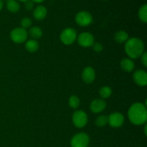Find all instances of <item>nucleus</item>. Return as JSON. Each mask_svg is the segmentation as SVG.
<instances>
[{"mask_svg":"<svg viewBox=\"0 0 147 147\" xmlns=\"http://www.w3.org/2000/svg\"><path fill=\"white\" fill-rule=\"evenodd\" d=\"M128 116L132 123L142 125L146 123L147 120L146 108L143 103H135L131 105L128 111Z\"/></svg>","mask_w":147,"mask_h":147,"instance_id":"f257e3e1","label":"nucleus"},{"mask_svg":"<svg viewBox=\"0 0 147 147\" xmlns=\"http://www.w3.org/2000/svg\"><path fill=\"white\" fill-rule=\"evenodd\" d=\"M125 51L131 58H138L141 57L144 51V44L143 41L137 37H131L126 42Z\"/></svg>","mask_w":147,"mask_h":147,"instance_id":"f03ea898","label":"nucleus"},{"mask_svg":"<svg viewBox=\"0 0 147 147\" xmlns=\"http://www.w3.org/2000/svg\"><path fill=\"white\" fill-rule=\"evenodd\" d=\"M90 142V138L87 134L79 133L75 135L70 141L72 147H88Z\"/></svg>","mask_w":147,"mask_h":147,"instance_id":"7ed1b4c3","label":"nucleus"},{"mask_svg":"<svg viewBox=\"0 0 147 147\" xmlns=\"http://www.w3.org/2000/svg\"><path fill=\"white\" fill-rule=\"evenodd\" d=\"M77 39V33L74 29L67 27L60 34V40L63 44L70 45L73 44Z\"/></svg>","mask_w":147,"mask_h":147,"instance_id":"20e7f679","label":"nucleus"},{"mask_svg":"<svg viewBox=\"0 0 147 147\" xmlns=\"http://www.w3.org/2000/svg\"><path fill=\"white\" fill-rule=\"evenodd\" d=\"M28 36L27 30L22 27H17L11 30L10 33L11 40L15 43H22L26 41Z\"/></svg>","mask_w":147,"mask_h":147,"instance_id":"39448f33","label":"nucleus"},{"mask_svg":"<svg viewBox=\"0 0 147 147\" xmlns=\"http://www.w3.org/2000/svg\"><path fill=\"white\" fill-rule=\"evenodd\" d=\"M76 22L81 27H86L90 25L93 22V17L91 14L87 11H80L76 15Z\"/></svg>","mask_w":147,"mask_h":147,"instance_id":"423d86ee","label":"nucleus"},{"mask_svg":"<svg viewBox=\"0 0 147 147\" xmlns=\"http://www.w3.org/2000/svg\"><path fill=\"white\" fill-rule=\"evenodd\" d=\"M73 124L77 128H83L87 124L88 116L83 111H77L73 115Z\"/></svg>","mask_w":147,"mask_h":147,"instance_id":"0eeeda50","label":"nucleus"},{"mask_svg":"<svg viewBox=\"0 0 147 147\" xmlns=\"http://www.w3.org/2000/svg\"><path fill=\"white\" fill-rule=\"evenodd\" d=\"M124 122V117L123 114L119 112L112 113L108 116V123H109L111 127L119 128L123 125Z\"/></svg>","mask_w":147,"mask_h":147,"instance_id":"6e6552de","label":"nucleus"},{"mask_svg":"<svg viewBox=\"0 0 147 147\" xmlns=\"http://www.w3.org/2000/svg\"><path fill=\"white\" fill-rule=\"evenodd\" d=\"M78 42L81 47H91L94 44V37L91 33L85 32L80 34L78 38Z\"/></svg>","mask_w":147,"mask_h":147,"instance_id":"1a4fd4ad","label":"nucleus"},{"mask_svg":"<svg viewBox=\"0 0 147 147\" xmlns=\"http://www.w3.org/2000/svg\"><path fill=\"white\" fill-rule=\"evenodd\" d=\"M134 80L139 86H146L147 83L146 72L143 70H137L133 76Z\"/></svg>","mask_w":147,"mask_h":147,"instance_id":"9d476101","label":"nucleus"},{"mask_svg":"<svg viewBox=\"0 0 147 147\" xmlns=\"http://www.w3.org/2000/svg\"><path fill=\"white\" fill-rule=\"evenodd\" d=\"M106 107V103L103 99H95L90 103V109L95 113H98L103 111Z\"/></svg>","mask_w":147,"mask_h":147,"instance_id":"9b49d317","label":"nucleus"},{"mask_svg":"<svg viewBox=\"0 0 147 147\" xmlns=\"http://www.w3.org/2000/svg\"><path fill=\"white\" fill-rule=\"evenodd\" d=\"M82 78L86 83H90L96 78V73L91 67H85L82 73Z\"/></svg>","mask_w":147,"mask_h":147,"instance_id":"f8f14e48","label":"nucleus"},{"mask_svg":"<svg viewBox=\"0 0 147 147\" xmlns=\"http://www.w3.org/2000/svg\"><path fill=\"white\" fill-rule=\"evenodd\" d=\"M47 11L45 7L42 5H39L34 9L33 11V16L37 20H42L45 19L47 16Z\"/></svg>","mask_w":147,"mask_h":147,"instance_id":"ddd939ff","label":"nucleus"},{"mask_svg":"<svg viewBox=\"0 0 147 147\" xmlns=\"http://www.w3.org/2000/svg\"><path fill=\"white\" fill-rule=\"evenodd\" d=\"M121 67L124 71L131 72L134 69V63L130 58H124L121 62Z\"/></svg>","mask_w":147,"mask_h":147,"instance_id":"4468645a","label":"nucleus"},{"mask_svg":"<svg viewBox=\"0 0 147 147\" xmlns=\"http://www.w3.org/2000/svg\"><path fill=\"white\" fill-rule=\"evenodd\" d=\"M114 39L117 42L119 43H123L126 42L129 40V34L126 31L121 30V31L117 32L115 34Z\"/></svg>","mask_w":147,"mask_h":147,"instance_id":"2eb2a0df","label":"nucleus"},{"mask_svg":"<svg viewBox=\"0 0 147 147\" xmlns=\"http://www.w3.org/2000/svg\"><path fill=\"white\" fill-rule=\"evenodd\" d=\"M25 47L30 53H34L39 48V43L35 40H30L26 42Z\"/></svg>","mask_w":147,"mask_h":147,"instance_id":"dca6fc26","label":"nucleus"},{"mask_svg":"<svg viewBox=\"0 0 147 147\" xmlns=\"http://www.w3.org/2000/svg\"><path fill=\"white\" fill-rule=\"evenodd\" d=\"M7 8L11 12L15 13L20 10V5L15 0H8L7 3Z\"/></svg>","mask_w":147,"mask_h":147,"instance_id":"f3484780","label":"nucleus"},{"mask_svg":"<svg viewBox=\"0 0 147 147\" xmlns=\"http://www.w3.org/2000/svg\"><path fill=\"white\" fill-rule=\"evenodd\" d=\"M30 34L34 39H39L42 35V30L39 27H33L30 28Z\"/></svg>","mask_w":147,"mask_h":147,"instance_id":"a211bd4d","label":"nucleus"},{"mask_svg":"<svg viewBox=\"0 0 147 147\" xmlns=\"http://www.w3.org/2000/svg\"><path fill=\"white\" fill-rule=\"evenodd\" d=\"M139 17L144 23L147 22V5L146 4L140 7L139 10Z\"/></svg>","mask_w":147,"mask_h":147,"instance_id":"6ab92c4d","label":"nucleus"},{"mask_svg":"<svg viewBox=\"0 0 147 147\" xmlns=\"http://www.w3.org/2000/svg\"><path fill=\"white\" fill-rule=\"evenodd\" d=\"M112 90L109 86H103L99 90V94L103 98H108L111 96Z\"/></svg>","mask_w":147,"mask_h":147,"instance_id":"aec40b11","label":"nucleus"},{"mask_svg":"<svg viewBox=\"0 0 147 147\" xmlns=\"http://www.w3.org/2000/svg\"><path fill=\"white\" fill-rule=\"evenodd\" d=\"M69 106L72 109H77L80 106V99L76 96H71L69 98Z\"/></svg>","mask_w":147,"mask_h":147,"instance_id":"412c9836","label":"nucleus"},{"mask_svg":"<svg viewBox=\"0 0 147 147\" xmlns=\"http://www.w3.org/2000/svg\"><path fill=\"white\" fill-rule=\"evenodd\" d=\"M108 123V116L101 115L99 116L96 120V124L98 127H103Z\"/></svg>","mask_w":147,"mask_h":147,"instance_id":"4be33fe9","label":"nucleus"},{"mask_svg":"<svg viewBox=\"0 0 147 147\" xmlns=\"http://www.w3.org/2000/svg\"><path fill=\"white\" fill-rule=\"evenodd\" d=\"M20 23H21L22 27L26 30L27 28H29L30 27H31L32 23V20L30 18H29V17H24L21 20V22Z\"/></svg>","mask_w":147,"mask_h":147,"instance_id":"5701e85b","label":"nucleus"},{"mask_svg":"<svg viewBox=\"0 0 147 147\" xmlns=\"http://www.w3.org/2000/svg\"><path fill=\"white\" fill-rule=\"evenodd\" d=\"M93 48L95 51L99 53V52H101L103 50V45L99 42H94V44L93 45Z\"/></svg>","mask_w":147,"mask_h":147,"instance_id":"b1692460","label":"nucleus"},{"mask_svg":"<svg viewBox=\"0 0 147 147\" xmlns=\"http://www.w3.org/2000/svg\"><path fill=\"white\" fill-rule=\"evenodd\" d=\"M24 7H25L26 9L32 10L33 9V7H34V2L32 0H28V1H27L25 2Z\"/></svg>","mask_w":147,"mask_h":147,"instance_id":"393cba45","label":"nucleus"},{"mask_svg":"<svg viewBox=\"0 0 147 147\" xmlns=\"http://www.w3.org/2000/svg\"><path fill=\"white\" fill-rule=\"evenodd\" d=\"M141 57H142V63H143V65L145 66V67H146L147 66V54H146V53H144Z\"/></svg>","mask_w":147,"mask_h":147,"instance_id":"a878e982","label":"nucleus"},{"mask_svg":"<svg viewBox=\"0 0 147 147\" xmlns=\"http://www.w3.org/2000/svg\"><path fill=\"white\" fill-rule=\"evenodd\" d=\"M33 2H36V3H41L42 1H44L45 0H32Z\"/></svg>","mask_w":147,"mask_h":147,"instance_id":"bb28decb","label":"nucleus"},{"mask_svg":"<svg viewBox=\"0 0 147 147\" xmlns=\"http://www.w3.org/2000/svg\"><path fill=\"white\" fill-rule=\"evenodd\" d=\"M3 8V1L1 0H0V11Z\"/></svg>","mask_w":147,"mask_h":147,"instance_id":"cd10ccee","label":"nucleus"},{"mask_svg":"<svg viewBox=\"0 0 147 147\" xmlns=\"http://www.w3.org/2000/svg\"><path fill=\"white\" fill-rule=\"evenodd\" d=\"M19 1H22V2H26L27 1H28V0H19Z\"/></svg>","mask_w":147,"mask_h":147,"instance_id":"c85d7f7f","label":"nucleus"},{"mask_svg":"<svg viewBox=\"0 0 147 147\" xmlns=\"http://www.w3.org/2000/svg\"><path fill=\"white\" fill-rule=\"evenodd\" d=\"M104 1H108V0H104Z\"/></svg>","mask_w":147,"mask_h":147,"instance_id":"c756f323","label":"nucleus"}]
</instances>
